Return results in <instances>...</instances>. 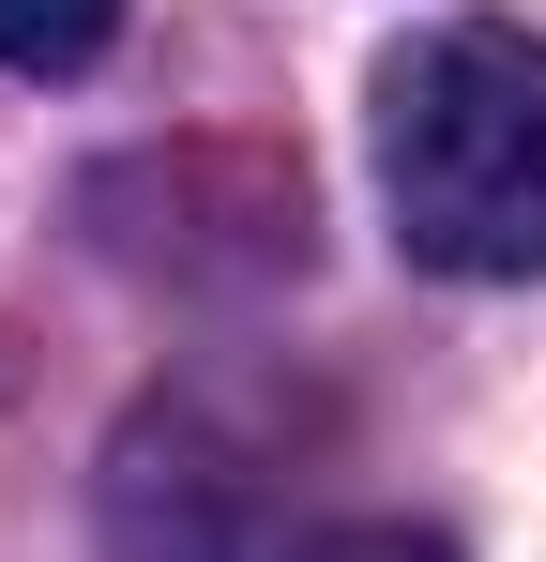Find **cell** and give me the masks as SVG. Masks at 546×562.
I'll return each instance as SVG.
<instances>
[{
  "label": "cell",
  "instance_id": "obj_3",
  "mask_svg": "<svg viewBox=\"0 0 546 562\" xmlns=\"http://www.w3.org/2000/svg\"><path fill=\"white\" fill-rule=\"evenodd\" d=\"M288 562H455L441 532H395V517H364V532H319V548H288Z\"/></svg>",
  "mask_w": 546,
  "mask_h": 562
},
{
  "label": "cell",
  "instance_id": "obj_1",
  "mask_svg": "<svg viewBox=\"0 0 546 562\" xmlns=\"http://www.w3.org/2000/svg\"><path fill=\"white\" fill-rule=\"evenodd\" d=\"M379 198L441 274H546V46L455 15L379 77Z\"/></svg>",
  "mask_w": 546,
  "mask_h": 562
},
{
  "label": "cell",
  "instance_id": "obj_2",
  "mask_svg": "<svg viewBox=\"0 0 546 562\" xmlns=\"http://www.w3.org/2000/svg\"><path fill=\"white\" fill-rule=\"evenodd\" d=\"M106 31H122V0H0V61L15 77H77Z\"/></svg>",
  "mask_w": 546,
  "mask_h": 562
}]
</instances>
